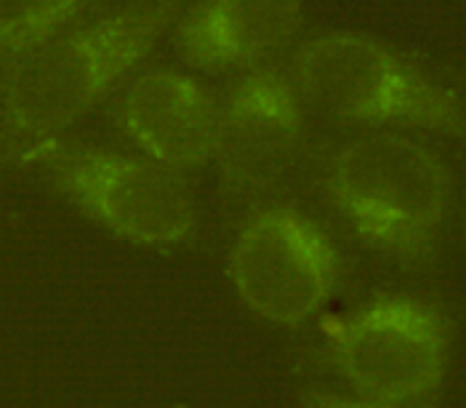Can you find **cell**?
I'll return each mask as SVG.
<instances>
[{
  "instance_id": "obj_1",
  "label": "cell",
  "mask_w": 466,
  "mask_h": 408,
  "mask_svg": "<svg viewBox=\"0 0 466 408\" xmlns=\"http://www.w3.org/2000/svg\"><path fill=\"white\" fill-rule=\"evenodd\" d=\"M181 0H134L0 70V142L27 152L105 102L177 22Z\"/></svg>"
},
{
  "instance_id": "obj_2",
  "label": "cell",
  "mask_w": 466,
  "mask_h": 408,
  "mask_svg": "<svg viewBox=\"0 0 466 408\" xmlns=\"http://www.w3.org/2000/svg\"><path fill=\"white\" fill-rule=\"evenodd\" d=\"M451 168L400 134H373L325 163L323 192L360 240L402 264L437 257L451 211Z\"/></svg>"
},
{
  "instance_id": "obj_3",
  "label": "cell",
  "mask_w": 466,
  "mask_h": 408,
  "mask_svg": "<svg viewBox=\"0 0 466 408\" xmlns=\"http://www.w3.org/2000/svg\"><path fill=\"white\" fill-rule=\"evenodd\" d=\"M288 73L301 99L330 117L464 137L459 88L413 67L376 37L360 33L312 37L299 46Z\"/></svg>"
},
{
  "instance_id": "obj_4",
  "label": "cell",
  "mask_w": 466,
  "mask_h": 408,
  "mask_svg": "<svg viewBox=\"0 0 466 408\" xmlns=\"http://www.w3.org/2000/svg\"><path fill=\"white\" fill-rule=\"evenodd\" d=\"M37 160L70 206L115 238L171 251L198 232V206L181 171L120 149L48 139L22 155Z\"/></svg>"
},
{
  "instance_id": "obj_5",
  "label": "cell",
  "mask_w": 466,
  "mask_h": 408,
  "mask_svg": "<svg viewBox=\"0 0 466 408\" xmlns=\"http://www.w3.org/2000/svg\"><path fill=\"white\" fill-rule=\"evenodd\" d=\"M451 336V318L434 301L384 294L339 323L328 363L362 408L427 406L442 390Z\"/></svg>"
},
{
  "instance_id": "obj_6",
  "label": "cell",
  "mask_w": 466,
  "mask_h": 408,
  "mask_svg": "<svg viewBox=\"0 0 466 408\" xmlns=\"http://www.w3.org/2000/svg\"><path fill=\"white\" fill-rule=\"evenodd\" d=\"M227 278L256 318L299 329L341 289L344 260L309 214L293 203H272L238 230Z\"/></svg>"
},
{
  "instance_id": "obj_7",
  "label": "cell",
  "mask_w": 466,
  "mask_h": 408,
  "mask_svg": "<svg viewBox=\"0 0 466 408\" xmlns=\"http://www.w3.org/2000/svg\"><path fill=\"white\" fill-rule=\"evenodd\" d=\"M307 137L304 99L283 65L261 62L218 105L216 163L229 198H264L286 182Z\"/></svg>"
},
{
  "instance_id": "obj_8",
  "label": "cell",
  "mask_w": 466,
  "mask_h": 408,
  "mask_svg": "<svg viewBox=\"0 0 466 408\" xmlns=\"http://www.w3.org/2000/svg\"><path fill=\"white\" fill-rule=\"evenodd\" d=\"M112 120L147 158L174 171L214 160L218 105L192 75L163 67L137 75L117 97Z\"/></svg>"
},
{
  "instance_id": "obj_9",
  "label": "cell",
  "mask_w": 466,
  "mask_h": 408,
  "mask_svg": "<svg viewBox=\"0 0 466 408\" xmlns=\"http://www.w3.org/2000/svg\"><path fill=\"white\" fill-rule=\"evenodd\" d=\"M304 22L301 0H198L177 25L181 59L203 73L253 67L288 46Z\"/></svg>"
},
{
  "instance_id": "obj_10",
  "label": "cell",
  "mask_w": 466,
  "mask_h": 408,
  "mask_svg": "<svg viewBox=\"0 0 466 408\" xmlns=\"http://www.w3.org/2000/svg\"><path fill=\"white\" fill-rule=\"evenodd\" d=\"M99 0H0V70L62 36Z\"/></svg>"
}]
</instances>
